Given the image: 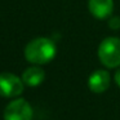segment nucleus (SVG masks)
<instances>
[{
    "label": "nucleus",
    "mask_w": 120,
    "mask_h": 120,
    "mask_svg": "<svg viewBox=\"0 0 120 120\" xmlns=\"http://www.w3.org/2000/svg\"><path fill=\"white\" fill-rule=\"evenodd\" d=\"M57 47L48 38H36L25 48V57L34 65H45L56 57Z\"/></svg>",
    "instance_id": "f257e3e1"
},
{
    "label": "nucleus",
    "mask_w": 120,
    "mask_h": 120,
    "mask_svg": "<svg viewBox=\"0 0 120 120\" xmlns=\"http://www.w3.org/2000/svg\"><path fill=\"white\" fill-rule=\"evenodd\" d=\"M98 58L109 68L120 66V39L110 36L102 40L98 47Z\"/></svg>",
    "instance_id": "f03ea898"
},
{
    "label": "nucleus",
    "mask_w": 120,
    "mask_h": 120,
    "mask_svg": "<svg viewBox=\"0 0 120 120\" xmlns=\"http://www.w3.org/2000/svg\"><path fill=\"white\" fill-rule=\"evenodd\" d=\"M32 115L31 105L23 98L12 101L4 110V120H32Z\"/></svg>",
    "instance_id": "7ed1b4c3"
},
{
    "label": "nucleus",
    "mask_w": 120,
    "mask_h": 120,
    "mask_svg": "<svg viewBox=\"0 0 120 120\" xmlns=\"http://www.w3.org/2000/svg\"><path fill=\"white\" fill-rule=\"evenodd\" d=\"M23 81L11 72L0 74V96L7 98L17 97L23 92Z\"/></svg>",
    "instance_id": "20e7f679"
},
{
    "label": "nucleus",
    "mask_w": 120,
    "mask_h": 120,
    "mask_svg": "<svg viewBox=\"0 0 120 120\" xmlns=\"http://www.w3.org/2000/svg\"><path fill=\"white\" fill-rule=\"evenodd\" d=\"M88 86L93 93H103L110 86V74L105 70L92 72L88 79Z\"/></svg>",
    "instance_id": "39448f33"
},
{
    "label": "nucleus",
    "mask_w": 120,
    "mask_h": 120,
    "mask_svg": "<svg viewBox=\"0 0 120 120\" xmlns=\"http://www.w3.org/2000/svg\"><path fill=\"white\" fill-rule=\"evenodd\" d=\"M89 12L98 19L109 17L114 11V0H89Z\"/></svg>",
    "instance_id": "423d86ee"
},
{
    "label": "nucleus",
    "mask_w": 120,
    "mask_h": 120,
    "mask_svg": "<svg viewBox=\"0 0 120 120\" xmlns=\"http://www.w3.org/2000/svg\"><path fill=\"white\" fill-rule=\"evenodd\" d=\"M45 72L39 66H31L22 74V81L29 86H38L44 81Z\"/></svg>",
    "instance_id": "0eeeda50"
},
{
    "label": "nucleus",
    "mask_w": 120,
    "mask_h": 120,
    "mask_svg": "<svg viewBox=\"0 0 120 120\" xmlns=\"http://www.w3.org/2000/svg\"><path fill=\"white\" fill-rule=\"evenodd\" d=\"M109 26L111 27L112 30L120 29V18H119V17H115V18H112L111 21L109 22Z\"/></svg>",
    "instance_id": "6e6552de"
},
{
    "label": "nucleus",
    "mask_w": 120,
    "mask_h": 120,
    "mask_svg": "<svg viewBox=\"0 0 120 120\" xmlns=\"http://www.w3.org/2000/svg\"><path fill=\"white\" fill-rule=\"evenodd\" d=\"M115 83L120 86V68L116 71V72H115Z\"/></svg>",
    "instance_id": "1a4fd4ad"
}]
</instances>
